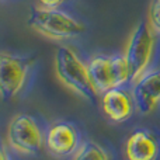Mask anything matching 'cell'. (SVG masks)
Listing matches in <instances>:
<instances>
[{
	"label": "cell",
	"instance_id": "cell-1",
	"mask_svg": "<svg viewBox=\"0 0 160 160\" xmlns=\"http://www.w3.org/2000/svg\"><path fill=\"white\" fill-rule=\"evenodd\" d=\"M53 68L59 82L90 104H97L100 94L96 91L90 75L87 61L72 45H59L53 55Z\"/></svg>",
	"mask_w": 160,
	"mask_h": 160
},
{
	"label": "cell",
	"instance_id": "cell-2",
	"mask_svg": "<svg viewBox=\"0 0 160 160\" xmlns=\"http://www.w3.org/2000/svg\"><path fill=\"white\" fill-rule=\"evenodd\" d=\"M27 24L35 32L52 41H66L80 37L87 31V25L73 14L61 8L34 7Z\"/></svg>",
	"mask_w": 160,
	"mask_h": 160
},
{
	"label": "cell",
	"instance_id": "cell-3",
	"mask_svg": "<svg viewBox=\"0 0 160 160\" xmlns=\"http://www.w3.org/2000/svg\"><path fill=\"white\" fill-rule=\"evenodd\" d=\"M47 125L38 117L20 112L7 125V145L11 150L24 156H38L45 149Z\"/></svg>",
	"mask_w": 160,
	"mask_h": 160
},
{
	"label": "cell",
	"instance_id": "cell-4",
	"mask_svg": "<svg viewBox=\"0 0 160 160\" xmlns=\"http://www.w3.org/2000/svg\"><path fill=\"white\" fill-rule=\"evenodd\" d=\"M158 52V32L149 21H141L131 32L125 47V58L131 68V83L152 69Z\"/></svg>",
	"mask_w": 160,
	"mask_h": 160
},
{
	"label": "cell",
	"instance_id": "cell-5",
	"mask_svg": "<svg viewBox=\"0 0 160 160\" xmlns=\"http://www.w3.org/2000/svg\"><path fill=\"white\" fill-rule=\"evenodd\" d=\"M35 63V59L30 55L0 51V98L8 101L27 90Z\"/></svg>",
	"mask_w": 160,
	"mask_h": 160
},
{
	"label": "cell",
	"instance_id": "cell-6",
	"mask_svg": "<svg viewBox=\"0 0 160 160\" xmlns=\"http://www.w3.org/2000/svg\"><path fill=\"white\" fill-rule=\"evenodd\" d=\"M84 141L78 125L68 119H56L47 125L45 150L59 160L72 159Z\"/></svg>",
	"mask_w": 160,
	"mask_h": 160
},
{
	"label": "cell",
	"instance_id": "cell-7",
	"mask_svg": "<svg viewBox=\"0 0 160 160\" xmlns=\"http://www.w3.org/2000/svg\"><path fill=\"white\" fill-rule=\"evenodd\" d=\"M131 93L136 105V111L149 115L160 107V68L150 69L133 83Z\"/></svg>",
	"mask_w": 160,
	"mask_h": 160
},
{
	"label": "cell",
	"instance_id": "cell-8",
	"mask_svg": "<svg viewBox=\"0 0 160 160\" xmlns=\"http://www.w3.org/2000/svg\"><path fill=\"white\" fill-rule=\"evenodd\" d=\"M98 102L105 118L114 124L127 122L136 111L135 101L128 86L108 88L100 94Z\"/></svg>",
	"mask_w": 160,
	"mask_h": 160
},
{
	"label": "cell",
	"instance_id": "cell-9",
	"mask_svg": "<svg viewBox=\"0 0 160 160\" xmlns=\"http://www.w3.org/2000/svg\"><path fill=\"white\" fill-rule=\"evenodd\" d=\"M125 160H160V139L146 128H138L124 145Z\"/></svg>",
	"mask_w": 160,
	"mask_h": 160
},
{
	"label": "cell",
	"instance_id": "cell-10",
	"mask_svg": "<svg viewBox=\"0 0 160 160\" xmlns=\"http://www.w3.org/2000/svg\"><path fill=\"white\" fill-rule=\"evenodd\" d=\"M88 75L98 94L115 87V78L112 70V55L94 53L87 59Z\"/></svg>",
	"mask_w": 160,
	"mask_h": 160
},
{
	"label": "cell",
	"instance_id": "cell-11",
	"mask_svg": "<svg viewBox=\"0 0 160 160\" xmlns=\"http://www.w3.org/2000/svg\"><path fill=\"white\" fill-rule=\"evenodd\" d=\"M72 160H114V158L107 146L91 139H84Z\"/></svg>",
	"mask_w": 160,
	"mask_h": 160
},
{
	"label": "cell",
	"instance_id": "cell-12",
	"mask_svg": "<svg viewBox=\"0 0 160 160\" xmlns=\"http://www.w3.org/2000/svg\"><path fill=\"white\" fill-rule=\"evenodd\" d=\"M112 70L115 87L131 84V68L124 53H112Z\"/></svg>",
	"mask_w": 160,
	"mask_h": 160
},
{
	"label": "cell",
	"instance_id": "cell-13",
	"mask_svg": "<svg viewBox=\"0 0 160 160\" xmlns=\"http://www.w3.org/2000/svg\"><path fill=\"white\" fill-rule=\"evenodd\" d=\"M149 24L158 34H160V0H152L149 6Z\"/></svg>",
	"mask_w": 160,
	"mask_h": 160
},
{
	"label": "cell",
	"instance_id": "cell-14",
	"mask_svg": "<svg viewBox=\"0 0 160 160\" xmlns=\"http://www.w3.org/2000/svg\"><path fill=\"white\" fill-rule=\"evenodd\" d=\"M66 0H37L38 7L42 8H61Z\"/></svg>",
	"mask_w": 160,
	"mask_h": 160
},
{
	"label": "cell",
	"instance_id": "cell-15",
	"mask_svg": "<svg viewBox=\"0 0 160 160\" xmlns=\"http://www.w3.org/2000/svg\"><path fill=\"white\" fill-rule=\"evenodd\" d=\"M0 160H13L10 153L7 152V149H6V146L3 143H0Z\"/></svg>",
	"mask_w": 160,
	"mask_h": 160
}]
</instances>
